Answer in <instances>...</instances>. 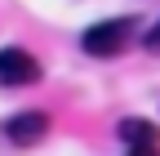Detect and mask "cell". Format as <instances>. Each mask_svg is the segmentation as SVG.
Wrapping results in <instances>:
<instances>
[{
	"instance_id": "obj_1",
	"label": "cell",
	"mask_w": 160,
	"mask_h": 156,
	"mask_svg": "<svg viewBox=\"0 0 160 156\" xmlns=\"http://www.w3.org/2000/svg\"><path fill=\"white\" fill-rule=\"evenodd\" d=\"M133 31H138L133 18H107V23H93L85 36H80V49H85L89 58H116L133 40Z\"/></svg>"
},
{
	"instance_id": "obj_2",
	"label": "cell",
	"mask_w": 160,
	"mask_h": 156,
	"mask_svg": "<svg viewBox=\"0 0 160 156\" xmlns=\"http://www.w3.org/2000/svg\"><path fill=\"white\" fill-rule=\"evenodd\" d=\"M120 143L129 156H160V129L142 116H125L120 121Z\"/></svg>"
},
{
	"instance_id": "obj_3",
	"label": "cell",
	"mask_w": 160,
	"mask_h": 156,
	"mask_svg": "<svg viewBox=\"0 0 160 156\" xmlns=\"http://www.w3.org/2000/svg\"><path fill=\"white\" fill-rule=\"evenodd\" d=\"M40 81V63L27 54V49H0V85H9V89H18V85H36Z\"/></svg>"
},
{
	"instance_id": "obj_4",
	"label": "cell",
	"mask_w": 160,
	"mask_h": 156,
	"mask_svg": "<svg viewBox=\"0 0 160 156\" xmlns=\"http://www.w3.org/2000/svg\"><path fill=\"white\" fill-rule=\"evenodd\" d=\"M0 129H5V138H9L13 147H36V143L49 134V116H45V112H18V116H9Z\"/></svg>"
},
{
	"instance_id": "obj_5",
	"label": "cell",
	"mask_w": 160,
	"mask_h": 156,
	"mask_svg": "<svg viewBox=\"0 0 160 156\" xmlns=\"http://www.w3.org/2000/svg\"><path fill=\"white\" fill-rule=\"evenodd\" d=\"M142 45H147V54H160V23H156V27L142 36Z\"/></svg>"
}]
</instances>
